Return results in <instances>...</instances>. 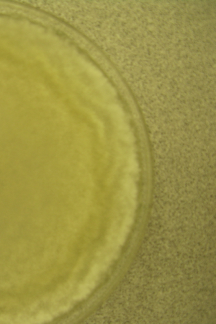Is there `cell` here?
Returning <instances> with one entry per match:
<instances>
[{"instance_id":"cell-1","label":"cell","mask_w":216,"mask_h":324,"mask_svg":"<svg viewBox=\"0 0 216 324\" xmlns=\"http://www.w3.org/2000/svg\"><path fill=\"white\" fill-rule=\"evenodd\" d=\"M122 186L130 201H134L137 198V191L133 180L130 177H126L122 181Z\"/></svg>"},{"instance_id":"cell-2","label":"cell","mask_w":216,"mask_h":324,"mask_svg":"<svg viewBox=\"0 0 216 324\" xmlns=\"http://www.w3.org/2000/svg\"><path fill=\"white\" fill-rule=\"evenodd\" d=\"M128 163H129L128 170L132 173H137L138 170V164L134 155H132L130 157L128 161Z\"/></svg>"},{"instance_id":"cell-3","label":"cell","mask_w":216,"mask_h":324,"mask_svg":"<svg viewBox=\"0 0 216 324\" xmlns=\"http://www.w3.org/2000/svg\"><path fill=\"white\" fill-rule=\"evenodd\" d=\"M121 137L123 141L128 143H132L134 141V137L132 134L128 132L122 133Z\"/></svg>"},{"instance_id":"cell-4","label":"cell","mask_w":216,"mask_h":324,"mask_svg":"<svg viewBox=\"0 0 216 324\" xmlns=\"http://www.w3.org/2000/svg\"><path fill=\"white\" fill-rule=\"evenodd\" d=\"M79 292L87 296L91 292V289L85 284L84 283L81 284L79 285Z\"/></svg>"},{"instance_id":"cell-5","label":"cell","mask_w":216,"mask_h":324,"mask_svg":"<svg viewBox=\"0 0 216 324\" xmlns=\"http://www.w3.org/2000/svg\"><path fill=\"white\" fill-rule=\"evenodd\" d=\"M133 218L132 216V214H128L123 221V225L128 226H130L133 224Z\"/></svg>"},{"instance_id":"cell-6","label":"cell","mask_w":216,"mask_h":324,"mask_svg":"<svg viewBox=\"0 0 216 324\" xmlns=\"http://www.w3.org/2000/svg\"><path fill=\"white\" fill-rule=\"evenodd\" d=\"M87 296L86 295L79 292L78 294L75 295L74 296L72 297V299L75 301H80L85 299Z\"/></svg>"},{"instance_id":"cell-7","label":"cell","mask_w":216,"mask_h":324,"mask_svg":"<svg viewBox=\"0 0 216 324\" xmlns=\"http://www.w3.org/2000/svg\"><path fill=\"white\" fill-rule=\"evenodd\" d=\"M70 308V305H66L61 306L59 308L58 310L59 312H65L68 311Z\"/></svg>"}]
</instances>
